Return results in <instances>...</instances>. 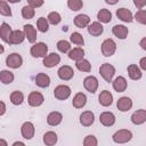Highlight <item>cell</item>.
Segmentation results:
<instances>
[{
	"mask_svg": "<svg viewBox=\"0 0 146 146\" xmlns=\"http://www.w3.org/2000/svg\"><path fill=\"white\" fill-rule=\"evenodd\" d=\"M11 27L9 24L7 23H2L0 26V38L6 42L9 43V39H10V34H11Z\"/></svg>",
	"mask_w": 146,
	"mask_h": 146,
	"instance_id": "484cf974",
	"label": "cell"
},
{
	"mask_svg": "<svg viewBox=\"0 0 146 146\" xmlns=\"http://www.w3.org/2000/svg\"><path fill=\"white\" fill-rule=\"evenodd\" d=\"M99 121L105 127H111L115 123V115L112 112H103L99 116Z\"/></svg>",
	"mask_w": 146,
	"mask_h": 146,
	"instance_id": "7c38bea8",
	"label": "cell"
},
{
	"mask_svg": "<svg viewBox=\"0 0 146 146\" xmlns=\"http://www.w3.org/2000/svg\"><path fill=\"white\" fill-rule=\"evenodd\" d=\"M31 55L35 58H39V57H44L48 52V47L46 43L43 42H38L35 44H33L31 47V50H30Z\"/></svg>",
	"mask_w": 146,
	"mask_h": 146,
	"instance_id": "277c9868",
	"label": "cell"
},
{
	"mask_svg": "<svg viewBox=\"0 0 146 146\" xmlns=\"http://www.w3.org/2000/svg\"><path fill=\"white\" fill-rule=\"evenodd\" d=\"M16 145H22V146H24L25 144H24L23 141H15V143L13 144V146H16Z\"/></svg>",
	"mask_w": 146,
	"mask_h": 146,
	"instance_id": "816d5d0a",
	"label": "cell"
},
{
	"mask_svg": "<svg viewBox=\"0 0 146 146\" xmlns=\"http://www.w3.org/2000/svg\"><path fill=\"white\" fill-rule=\"evenodd\" d=\"M67 7L72 11H78L83 7L82 0H67Z\"/></svg>",
	"mask_w": 146,
	"mask_h": 146,
	"instance_id": "74e56055",
	"label": "cell"
},
{
	"mask_svg": "<svg viewBox=\"0 0 146 146\" xmlns=\"http://www.w3.org/2000/svg\"><path fill=\"white\" fill-rule=\"evenodd\" d=\"M135 19L140 24H146V10L139 9L135 15Z\"/></svg>",
	"mask_w": 146,
	"mask_h": 146,
	"instance_id": "b9f144b4",
	"label": "cell"
},
{
	"mask_svg": "<svg viewBox=\"0 0 146 146\" xmlns=\"http://www.w3.org/2000/svg\"><path fill=\"white\" fill-rule=\"evenodd\" d=\"M14 74L13 72L8 71V70H3L0 72V81L3 83V84H9L14 81Z\"/></svg>",
	"mask_w": 146,
	"mask_h": 146,
	"instance_id": "1f68e13d",
	"label": "cell"
},
{
	"mask_svg": "<svg viewBox=\"0 0 146 146\" xmlns=\"http://www.w3.org/2000/svg\"><path fill=\"white\" fill-rule=\"evenodd\" d=\"M27 3L33 8H39L43 5V0H27Z\"/></svg>",
	"mask_w": 146,
	"mask_h": 146,
	"instance_id": "ee69618b",
	"label": "cell"
},
{
	"mask_svg": "<svg viewBox=\"0 0 146 146\" xmlns=\"http://www.w3.org/2000/svg\"><path fill=\"white\" fill-rule=\"evenodd\" d=\"M0 14L3 15V16H11V9H10V7L3 0H0Z\"/></svg>",
	"mask_w": 146,
	"mask_h": 146,
	"instance_id": "60d3db41",
	"label": "cell"
},
{
	"mask_svg": "<svg viewBox=\"0 0 146 146\" xmlns=\"http://www.w3.org/2000/svg\"><path fill=\"white\" fill-rule=\"evenodd\" d=\"M21 132H22V136L23 138L25 139H32V137L34 136V132H35V129H34V124L30 121L27 122H24L21 127Z\"/></svg>",
	"mask_w": 146,
	"mask_h": 146,
	"instance_id": "52a82bcc",
	"label": "cell"
},
{
	"mask_svg": "<svg viewBox=\"0 0 146 146\" xmlns=\"http://www.w3.org/2000/svg\"><path fill=\"white\" fill-rule=\"evenodd\" d=\"M43 143L48 146H52L57 143V135L54 131H47L43 135Z\"/></svg>",
	"mask_w": 146,
	"mask_h": 146,
	"instance_id": "4dcf8cb0",
	"label": "cell"
},
{
	"mask_svg": "<svg viewBox=\"0 0 146 146\" xmlns=\"http://www.w3.org/2000/svg\"><path fill=\"white\" fill-rule=\"evenodd\" d=\"M104 32V27L99 22H92L88 26V33L92 36H98Z\"/></svg>",
	"mask_w": 146,
	"mask_h": 146,
	"instance_id": "ffe728a7",
	"label": "cell"
},
{
	"mask_svg": "<svg viewBox=\"0 0 146 146\" xmlns=\"http://www.w3.org/2000/svg\"><path fill=\"white\" fill-rule=\"evenodd\" d=\"M97 18L100 23H110L112 21V13L105 8L100 9L97 14Z\"/></svg>",
	"mask_w": 146,
	"mask_h": 146,
	"instance_id": "f546056e",
	"label": "cell"
},
{
	"mask_svg": "<svg viewBox=\"0 0 146 146\" xmlns=\"http://www.w3.org/2000/svg\"><path fill=\"white\" fill-rule=\"evenodd\" d=\"M0 146H8V143L3 139H0Z\"/></svg>",
	"mask_w": 146,
	"mask_h": 146,
	"instance_id": "f907efd6",
	"label": "cell"
},
{
	"mask_svg": "<svg viewBox=\"0 0 146 146\" xmlns=\"http://www.w3.org/2000/svg\"><path fill=\"white\" fill-rule=\"evenodd\" d=\"M97 144H98V140H97L96 137L92 136V135L87 136V137L84 138V140H83V145H84V146H97Z\"/></svg>",
	"mask_w": 146,
	"mask_h": 146,
	"instance_id": "7bdbcfd3",
	"label": "cell"
},
{
	"mask_svg": "<svg viewBox=\"0 0 146 146\" xmlns=\"http://www.w3.org/2000/svg\"><path fill=\"white\" fill-rule=\"evenodd\" d=\"M24 39H25L24 32L23 31H19V30H15L10 34L9 43L10 44H19V43H22L24 41Z\"/></svg>",
	"mask_w": 146,
	"mask_h": 146,
	"instance_id": "cb8c5ba5",
	"label": "cell"
},
{
	"mask_svg": "<svg viewBox=\"0 0 146 146\" xmlns=\"http://www.w3.org/2000/svg\"><path fill=\"white\" fill-rule=\"evenodd\" d=\"M35 83L40 88H47L50 84V78L46 73H39L35 76Z\"/></svg>",
	"mask_w": 146,
	"mask_h": 146,
	"instance_id": "d4e9b609",
	"label": "cell"
},
{
	"mask_svg": "<svg viewBox=\"0 0 146 146\" xmlns=\"http://www.w3.org/2000/svg\"><path fill=\"white\" fill-rule=\"evenodd\" d=\"M60 62V56L56 52H51L49 55H46L43 57V65L46 67H55Z\"/></svg>",
	"mask_w": 146,
	"mask_h": 146,
	"instance_id": "30bf717a",
	"label": "cell"
},
{
	"mask_svg": "<svg viewBox=\"0 0 146 146\" xmlns=\"http://www.w3.org/2000/svg\"><path fill=\"white\" fill-rule=\"evenodd\" d=\"M76 68L81 72H90L91 71V64L89 63L88 59H80V60H76V64H75Z\"/></svg>",
	"mask_w": 146,
	"mask_h": 146,
	"instance_id": "d6a6232c",
	"label": "cell"
},
{
	"mask_svg": "<svg viewBox=\"0 0 146 146\" xmlns=\"http://www.w3.org/2000/svg\"><path fill=\"white\" fill-rule=\"evenodd\" d=\"M44 100V97L41 92L39 91H32L30 95H29V98H27V102L30 104V106H33V107H38L40 106Z\"/></svg>",
	"mask_w": 146,
	"mask_h": 146,
	"instance_id": "9c48e42d",
	"label": "cell"
},
{
	"mask_svg": "<svg viewBox=\"0 0 146 146\" xmlns=\"http://www.w3.org/2000/svg\"><path fill=\"white\" fill-rule=\"evenodd\" d=\"M112 84H113V89H114L115 91H117V92H123V91L127 89V86H128L127 80H125V78H123V76H117V78H115V80L112 82Z\"/></svg>",
	"mask_w": 146,
	"mask_h": 146,
	"instance_id": "e0dca14e",
	"label": "cell"
},
{
	"mask_svg": "<svg viewBox=\"0 0 146 146\" xmlns=\"http://www.w3.org/2000/svg\"><path fill=\"white\" fill-rule=\"evenodd\" d=\"M95 121V115L91 111H84L80 115V123L84 127H89L94 123Z\"/></svg>",
	"mask_w": 146,
	"mask_h": 146,
	"instance_id": "9a60e30c",
	"label": "cell"
},
{
	"mask_svg": "<svg viewBox=\"0 0 146 146\" xmlns=\"http://www.w3.org/2000/svg\"><path fill=\"white\" fill-rule=\"evenodd\" d=\"M3 51H5V48H3V46L0 43V54H2Z\"/></svg>",
	"mask_w": 146,
	"mask_h": 146,
	"instance_id": "f5cc1de1",
	"label": "cell"
},
{
	"mask_svg": "<svg viewBox=\"0 0 146 146\" xmlns=\"http://www.w3.org/2000/svg\"><path fill=\"white\" fill-rule=\"evenodd\" d=\"M24 35L29 42L33 43L36 40V30L33 27V25L26 24V25H24Z\"/></svg>",
	"mask_w": 146,
	"mask_h": 146,
	"instance_id": "2e32d148",
	"label": "cell"
},
{
	"mask_svg": "<svg viewBox=\"0 0 146 146\" xmlns=\"http://www.w3.org/2000/svg\"><path fill=\"white\" fill-rule=\"evenodd\" d=\"M58 76L60 80H64V81H67V80H71L73 76H74V71L71 66L68 65H63L62 67H59L58 72H57Z\"/></svg>",
	"mask_w": 146,
	"mask_h": 146,
	"instance_id": "8fae6325",
	"label": "cell"
},
{
	"mask_svg": "<svg viewBox=\"0 0 146 146\" xmlns=\"http://www.w3.org/2000/svg\"><path fill=\"white\" fill-rule=\"evenodd\" d=\"M84 56V50L80 47H76V48H73L68 51V58L72 59V60H80L82 59Z\"/></svg>",
	"mask_w": 146,
	"mask_h": 146,
	"instance_id": "f1b7e54d",
	"label": "cell"
},
{
	"mask_svg": "<svg viewBox=\"0 0 146 146\" xmlns=\"http://www.w3.org/2000/svg\"><path fill=\"white\" fill-rule=\"evenodd\" d=\"M139 65H140V67H139V68H141L143 71H145V70H146V57H143V58L140 59Z\"/></svg>",
	"mask_w": 146,
	"mask_h": 146,
	"instance_id": "bcb514c9",
	"label": "cell"
},
{
	"mask_svg": "<svg viewBox=\"0 0 146 146\" xmlns=\"http://www.w3.org/2000/svg\"><path fill=\"white\" fill-rule=\"evenodd\" d=\"M87 103V97L83 92H78L74 97H73V100H72V105L75 107V108H82Z\"/></svg>",
	"mask_w": 146,
	"mask_h": 146,
	"instance_id": "4316f807",
	"label": "cell"
},
{
	"mask_svg": "<svg viewBox=\"0 0 146 146\" xmlns=\"http://www.w3.org/2000/svg\"><path fill=\"white\" fill-rule=\"evenodd\" d=\"M105 2L108 5H115L116 2H119V0H105Z\"/></svg>",
	"mask_w": 146,
	"mask_h": 146,
	"instance_id": "681fc988",
	"label": "cell"
},
{
	"mask_svg": "<svg viewBox=\"0 0 146 146\" xmlns=\"http://www.w3.org/2000/svg\"><path fill=\"white\" fill-rule=\"evenodd\" d=\"M99 73L106 82H112V79L115 74V67L108 63H104L99 67Z\"/></svg>",
	"mask_w": 146,
	"mask_h": 146,
	"instance_id": "6da1fadb",
	"label": "cell"
},
{
	"mask_svg": "<svg viewBox=\"0 0 146 146\" xmlns=\"http://www.w3.org/2000/svg\"><path fill=\"white\" fill-rule=\"evenodd\" d=\"M83 86H84V88H86L89 92L95 94L96 90H97V88H98V80H97L96 76L89 75V76L84 78V80H83Z\"/></svg>",
	"mask_w": 146,
	"mask_h": 146,
	"instance_id": "ba28073f",
	"label": "cell"
},
{
	"mask_svg": "<svg viewBox=\"0 0 146 146\" xmlns=\"http://www.w3.org/2000/svg\"><path fill=\"white\" fill-rule=\"evenodd\" d=\"M116 50V43L112 39H106L102 43V52L105 57H111Z\"/></svg>",
	"mask_w": 146,
	"mask_h": 146,
	"instance_id": "3957f363",
	"label": "cell"
},
{
	"mask_svg": "<svg viewBox=\"0 0 146 146\" xmlns=\"http://www.w3.org/2000/svg\"><path fill=\"white\" fill-rule=\"evenodd\" d=\"M47 21H48V23H50V24H52V25H57V24L60 23L62 17H60L59 13H57V11H51V13H49V15H48V17H47Z\"/></svg>",
	"mask_w": 146,
	"mask_h": 146,
	"instance_id": "8d00e7d4",
	"label": "cell"
},
{
	"mask_svg": "<svg viewBox=\"0 0 146 146\" xmlns=\"http://www.w3.org/2000/svg\"><path fill=\"white\" fill-rule=\"evenodd\" d=\"M57 49H58L60 52L65 54V52H68V51L71 50V44H70V42L66 41V40H59V41L57 42Z\"/></svg>",
	"mask_w": 146,
	"mask_h": 146,
	"instance_id": "ab89813d",
	"label": "cell"
},
{
	"mask_svg": "<svg viewBox=\"0 0 146 146\" xmlns=\"http://www.w3.org/2000/svg\"><path fill=\"white\" fill-rule=\"evenodd\" d=\"M116 16L119 19H121L122 22L124 23H131L132 19H133V16H132V13L127 9V8H120L116 10Z\"/></svg>",
	"mask_w": 146,
	"mask_h": 146,
	"instance_id": "4fadbf2b",
	"label": "cell"
},
{
	"mask_svg": "<svg viewBox=\"0 0 146 146\" xmlns=\"http://www.w3.org/2000/svg\"><path fill=\"white\" fill-rule=\"evenodd\" d=\"M36 27H38V30H39L40 32H42V33L47 32L48 29H49V23H48L47 18H44V17L38 18V21H36Z\"/></svg>",
	"mask_w": 146,
	"mask_h": 146,
	"instance_id": "d590c367",
	"label": "cell"
},
{
	"mask_svg": "<svg viewBox=\"0 0 146 146\" xmlns=\"http://www.w3.org/2000/svg\"><path fill=\"white\" fill-rule=\"evenodd\" d=\"M8 2H11V3H16V2H19L21 0H7Z\"/></svg>",
	"mask_w": 146,
	"mask_h": 146,
	"instance_id": "db71d44e",
	"label": "cell"
},
{
	"mask_svg": "<svg viewBox=\"0 0 146 146\" xmlns=\"http://www.w3.org/2000/svg\"><path fill=\"white\" fill-rule=\"evenodd\" d=\"M34 15H35V10H34L33 7H31V6H24L22 8V16H23V18L31 19V18L34 17Z\"/></svg>",
	"mask_w": 146,
	"mask_h": 146,
	"instance_id": "e575fe53",
	"label": "cell"
},
{
	"mask_svg": "<svg viewBox=\"0 0 146 146\" xmlns=\"http://www.w3.org/2000/svg\"><path fill=\"white\" fill-rule=\"evenodd\" d=\"M6 113V104L0 100V115H3Z\"/></svg>",
	"mask_w": 146,
	"mask_h": 146,
	"instance_id": "7dc6e473",
	"label": "cell"
},
{
	"mask_svg": "<svg viewBox=\"0 0 146 146\" xmlns=\"http://www.w3.org/2000/svg\"><path fill=\"white\" fill-rule=\"evenodd\" d=\"M140 47H141L144 50H146V38H143V39L140 40Z\"/></svg>",
	"mask_w": 146,
	"mask_h": 146,
	"instance_id": "c3c4849f",
	"label": "cell"
},
{
	"mask_svg": "<svg viewBox=\"0 0 146 146\" xmlns=\"http://www.w3.org/2000/svg\"><path fill=\"white\" fill-rule=\"evenodd\" d=\"M71 95V88L66 84H59L54 90V96L59 100H65Z\"/></svg>",
	"mask_w": 146,
	"mask_h": 146,
	"instance_id": "8992f818",
	"label": "cell"
},
{
	"mask_svg": "<svg viewBox=\"0 0 146 146\" xmlns=\"http://www.w3.org/2000/svg\"><path fill=\"white\" fill-rule=\"evenodd\" d=\"M24 100V95L22 91H13L11 95H10V102L14 104V105H21Z\"/></svg>",
	"mask_w": 146,
	"mask_h": 146,
	"instance_id": "836d02e7",
	"label": "cell"
},
{
	"mask_svg": "<svg viewBox=\"0 0 146 146\" xmlns=\"http://www.w3.org/2000/svg\"><path fill=\"white\" fill-rule=\"evenodd\" d=\"M113 141L114 143H117V144H124V143H128L131 140L132 138V133L130 130H127V129H121L119 131H116L114 135H113Z\"/></svg>",
	"mask_w": 146,
	"mask_h": 146,
	"instance_id": "7a4b0ae2",
	"label": "cell"
},
{
	"mask_svg": "<svg viewBox=\"0 0 146 146\" xmlns=\"http://www.w3.org/2000/svg\"><path fill=\"white\" fill-rule=\"evenodd\" d=\"M112 32L116 38L122 40L128 36V27H125L124 25H114L112 29Z\"/></svg>",
	"mask_w": 146,
	"mask_h": 146,
	"instance_id": "83f0119b",
	"label": "cell"
},
{
	"mask_svg": "<svg viewBox=\"0 0 146 146\" xmlns=\"http://www.w3.org/2000/svg\"><path fill=\"white\" fill-rule=\"evenodd\" d=\"M62 120H63L62 113L56 112V111L49 113L48 116H47V123H48L49 125H54V127H55V125H58V124L62 122Z\"/></svg>",
	"mask_w": 146,
	"mask_h": 146,
	"instance_id": "603a6c76",
	"label": "cell"
},
{
	"mask_svg": "<svg viewBox=\"0 0 146 146\" xmlns=\"http://www.w3.org/2000/svg\"><path fill=\"white\" fill-rule=\"evenodd\" d=\"M146 121V111L145 110H138L131 115V122L133 124H143Z\"/></svg>",
	"mask_w": 146,
	"mask_h": 146,
	"instance_id": "d6986e66",
	"label": "cell"
},
{
	"mask_svg": "<svg viewBox=\"0 0 146 146\" xmlns=\"http://www.w3.org/2000/svg\"><path fill=\"white\" fill-rule=\"evenodd\" d=\"M133 3L138 9H143L146 5V0H133Z\"/></svg>",
	"mask_w": 146,
	"mask_h": 146,
	"instance_id": "f6af8a7d",
	"label": "cell"
},
{
	"mask_svg": "<svg viewBox=\"0 0 146 146\" xmlns=\"http://www.w3.org/2000/svg\"><path fill=\"white\" fill-rule=\"evenodd\" d=\"M22 64H23V58L17 52H13L6 58V65L10 68H18L22 66Z\"/></svg>",
	"mask_w": 146,
	"mask_h": 146,
	"instance_id": "5b68a950",
	"label": "cell"
},
{
	"mask_svg": "<svg viewBox=\"0 0 146 146\" xmlns=\"http://www.w3.org/2000/svg\"><path fill=\"white\" fill-rule=\"evenodd\" d=\"M90 23V17L86 14H79L74 17V25L79 29H83L87 27Z\"/></svg>",
	"mask_w": 146,
	"mask_h": 146,
	"instance_id": "5bb4252c",
	"label": "cell"
},
{
	"mask_svg": "<svg viewBox=\"0 0 146 146\" xmlns=\"http://www.w3.org/2000/svg\"><path fill=\"white\" fill-rule=\"evenodd\" d=\"M127 70H128L129 78H130L131 80H139V79L141 78V75H143L141 70H140L139 66H137L136 64H130V65L127 67Z\"/></svg>",
	"mask_w": 146,
	"mask_h": 146,
	"instance_id": "44dd1931",
	"label": "cell"
},
{
	"mask_svg": "<svg viewBox=\"0 0 146 146\" xmlns=\"http://www.w3.org/2000/svg\"><path fill=\"white\" fill-rule=\"evenodd\" d=\"M116 106H117L119 111H121V112H127V111H129V110L132 107V100H131L129 97H121V98L117 100Z\"/></svg>",
	"mask_w": 146,
	"mask_h": 146,
	"instance_id": "7402d4cb",
	"label": "cell"
},
{
	"mask_svg": "<svg viewBox=\"0 0 146 146\" xmlns=\"http://www.w3.org/2000/svg\"><path fill=\"white\" fill-rule=\"evenodd\" d=\"M70 40H71V42H73L74 44H78V46H83L84 44L83 36L79 32H73L70 36Z\"/></svg>",
	"mask_w": 146,
	"mask_h": 146,
	"instance_id": "f35d334b",
	"label": "cell"
},
{
	"mask_svg": "<svg viewBox=\"0 0 146 146\" xmlns=\"http://www.w3.org/2000/svg\"><path fill=\"white\" fill-rule=\"evenodd\" d=\"M98 100H99V104L102 106H110L112 103H113V95L108 91V90H104L100 92L99 97H98Z\"/></svg>",
	"mask_w": 146,
	"mask_h": 146,
	"instance_id": "ac0fdd59",
	"label": "cell"
}]
</instances>
